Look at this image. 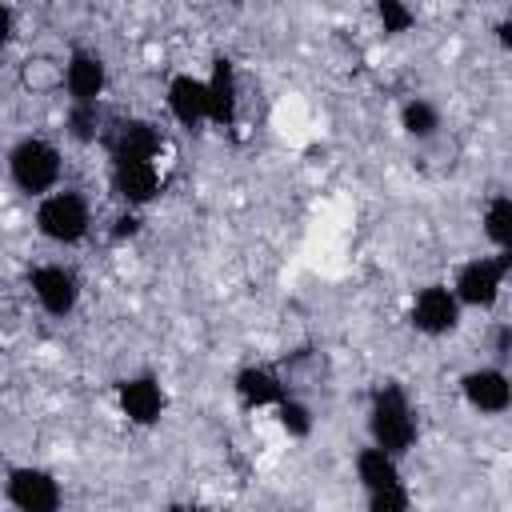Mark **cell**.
Listing matches in <instances>:
<instances>
[{
	"label": "cell",
	"instance_id": "cell-1",
	"mask_svg": "<svg viewBox=\"0 0 512 512\" xmlns=\"http://www.w3.org/2000/svg\"><path fill=\"white\" fill-rule=\"evenodd\" d=\"M368 436L376 448H384L388 456H404L416 448L420 424H416V408L408 400V392L396 380H384L372 388L368 396Z\"/></svg>",
	"mask_w": 512,
	"mask_h": 512
},
{
	"label": "cell",
	"instance_id": "cell-2",
	"mask_svg": "<svg viewBox=\"0 0 512 512\" xmlns=\"http://www.w3.org/2000/svg\"><path fill=\"white\" fill-rule=\"evenodd\" d=\"M60 148L44 136H20L12 148H8V180L24 192V196H48L56 192L60 184Z\"/></svg>",
	"mask_w": 512,
	"mask_h": 512
},
{
	"label": "cell",
	"instance_id": "cell-3",
	"mask_svg": "<svg viewBox=\"0 0 512 512\" xmlns=\"http://www.w3.org/2000/svg\"><path fill=\"white\" fill-rule=\"evenodd\" d=\"M36 232L48 244H60V248L80 244L92 232V208H88L84 192L56 188V192L40 196V204H36Z\"/></svg>",
	"mask_w": 512,
	"mask_h": 512
},
{
	"label": "cell",
	"instance_id": "cell-4",
	"mask_svg": "<svg viewBox=\"0 0 512 512\" xmlns=\"http://www.w3.org/2000/svg\"><path fill=\"white\" fill-rule=\"evenodd\" d=\"M508 268H512V252H492V256H472L456 268L452 276V296L460 308H492L504 292V280H508Z\"/></svg>",
	"mask_w": 512,
	"mask_h": 512
},
{
	"label": "cell",
	"instance_id": "cell-5",
	"mask_svg": "<svg viewBox=\"0 0 512 512\" xmlns=\"http://www.w3.org/2000/svg\"><path fill=\"white\" fill-rule=\"evenodd\" d=\"M4 500H8L12 512H60L64 492H60V480L48 468L16 464L4 476Z\"/></svg>",
	"mask_w": 512,
	"mask_h": 512
},
{
	"label": "cell",
	"instance_id": "cell-6",
	"mask_svg": "<svg viewBox=\"0 0 512 512\" xmlns=\"http://www.w3.org/2000/svg\"><path fill=\"white\" fill-rule=\"evenodd\" d=\"M60 88L68 92V104L72 108H100V96L108 88V64L96 48H84L76 44L68 56H64V68H60Z\"/></svg>",
	"mask_w": 512,
	"mask_h": 512
},
{
	"label": "cell",
	"instance_id": "cell-7",
	"mask_svg": "<svg viewBox=\"0 0 512 512\" xmlns=\"http://www.w3.org/2000/svg\"><path fill=\"white\" fill-rule=\"evenodd\" d=\"M28 288H32V296H36V304L48 312V316H56V320H64V316H72L76 312V304H80V276H76V268H68V264H36L32 272H28Z\"/></svg>",
	"mask_w": 512,
	"mask_h": 512
},
{
	"label": "cell",
	"instance_id": "cell-8",
	"mask_svg": "<svg viewBox=\"0 0 512 512\" xmlns=\"http://www.w3.org/2000/svg\"><path fill=\"white\" fill-rule=\"evenodd\" d=\"M460 316H464V308L456 304V296H452L448 284H424V288H416L412 308H408V324L420 336H448V332L460 328Z\"/></svg>",
	"mask_w": 512,
	"mask_h": 512
},
{
	"label": "cell",
	"instance_id": "cell-9",
	"mask_svg": "<svg viewBox=\"0 0 512 512\" xmlns=\"http://www.w3.org/2000/svg\"><path fill=\"white\" fill-rule=\"evenodd\" d=\"M116 408L128 424L136 428H152L160 424L164 408H168V396H164V384L152 376V372H132L116 384Z\"/></svg>",
	"mask_w": 512,
	"mask_h": 512
},
{
	"label": "cell",
	"instance_id": "cell-10",
	"mask_svg": "<svg viewBox=\"0 0 512 512\" xmlns=\"http://www.w3.org/2000/svg\"><path fill=\"white\" fill-rule=\"evenodd\" d=\"M460 396L480 416H504L512 404V380L500 364H480L460 376Z\"/></svg>",
	"mask_w": 512,
	"mask_h": 512
},
{
	"label": "cell",
	"instance_id": "cell-11",
	"mask_svg": "<svg viewBox=\"0 0 512 512\" xmlns=\"http://www.w3.org/2000/svg\"><path fill=\"white\" fill-rule=\"evenodd\" d=\"M104 144H108V156L112 164L116 160H156L160 148H164V136L152 120H140V116H128V120H116L108 132H104Z\"/></svg>",
	"mask_w": 512,
	"mask_h": 512
},
{
	"label": "cell",
	"instance_id": "cell-12",
	"mask_svg": "<svg viewBox=\"0 0 512 512\" xmlns=\"http://www.w3.org/2000/svg\"><path fill=\"white\" fill-rule=\"evenodd\" d=\"M112 192L128 212L148 208L160 196V168L156 160H116L112 164Z\"/></svg>",
	"mask_w": 512,
	"mask_h": 512
},
{
	"label": "cell",
	"instance_id": "cell-13",
	"mask_svg": "<svg viewBox=\"0 0 512 512\" xmlns=\"http://www.w3.org/2000/svg\"><path fill=\"white\" fill-rule=\"evenodd\" d=\"M204 96H208V124L232 128L240 112V76L228 56H216L208 76H204Z\"/></svg>",
	"mask_w": 512,
	"mask_h": 512
},
{
	"label": "cell",
	"instance_id": "cell-14",
	"mask_svg": "<svg viewBox=\"0 0 512 512\" xmlns=\"http://www.w3.org/2000/svg\"><path fill=\"white\" fill-rule=\"evenodd\" d=\"M164 104H168V116L180 124V128H200L208 124V96H204V76H192V72H176L168 76L164 84Z\"/></svg>",
	"mask_w": 512,
	"mask_h": 512
},
{
	"label": "cell",
	"instance_id": "cell-15",
	"mask_svg": "<svg viewBox=\"0 0 512 512\" xmlns=\"http://www.w3.org/2000/svg\"><path fill=\"white\" fill-rule=\"evenodd\" d=\"M232 392L244 408H276L288 396V384L280 380V372H272L268 364H244L232 376Z\"/></svg>",
	"mask_w": 512,
	"mask_h": 512
},
{
	"label": "cell",
	"instance_id": "cell-16",
	"mask_svg": "<svg viewBox=\"0 0 512 512\" xmlns=\"http://www.w3.org/2000/svg\"><path fill=\"white\" fill-rule=\"evenodd\" d=\"M356 480H360L364 492H380L388 484H400L404 472H400V460L396 456H388L384 448L368 444V448L356 452Z\"/></svg>",
	"mask_w": 512,
	"mask_h": 512
},
{
	"label": "cell",
	"instance_id": "cell-17",
	"mask_svg": "<svg viewBox=\"0 0 512 512\" xmlns=\"http://www.w3.org/2000/svg\"><path fill=\"white\" fill-rule=\"evenodd\" d=\"M400 128L408 140H432L440 132V108L428 96H408L400 104Z\"/></svg>",
	"mask_w": 512,
	"mask_h": 512
},
{
	"label": "cell",
	"instance_id": "cell-18",
	"mask_svg": "<svg viewBox=\"0 0 512 512\" xmlns=\"http://www.w3.org/2000/svg\"><path fill=\"white\" fill-rule=\"evenodd\" d=\"M480 224H484L488 244H492L496 252H508V248H512V196H508V192H496V196L484 204Z\"/></svg>",
	"mask_w": 512,
	"mask_h": 512
},
{
	"label": "cell",
	"instance_id": "cell-19",
	"mask_svg": "<svg viewBox=\"0 0 512 512\" xmlns=\"http://www.w3.org/2000/svg\"><path fill=\"white\" fill-rule=\"evenodd\" d=\"M276 424L292 436V440H304V436H312V428H316V416H312V408L304 404V400H296V396H284L280 404H276Z\"/></svg>",
	"mask_w": 512,
	"mask_h": 512
},
{
	"label": "cell",
	"instance_id": "cell-20",
	"mask_svg": "<svg viewBox=\"0 0 512 512\" xmlns=\"http://www.w3.org/2000/svg\"><path fill=\"white\" fill-rule=\"evenodd\" d=\"M364 504H368V512H412V492L400 480V484H388L380 492H364Z\"/></svg>",
	"mask_w": 512,
	"mask_h": 512
},
{
	"label": "cell",
	"instance_id": "cell-21",
	"mask_svg": "<svg viewBox=\"0 0 512 512\" xmlns=\"http://www.w3.org/2000/svg\"><path fill=\"white\" fill-rule=\"evenodd\" d=\"M376 20H380V28H384L388 36H400V32H408V28L416 24V12H412L404 0H380V4H376Z\"/></svg>",
	"mask_w": 512,
	"mask_h": 512
},
{
	"label": "cell",
	"instance_id": "cell-22",
	"mask_svg": "<svg viewBox=\"0 0 512 512\" xmlns=\"http://www.w3.org/2000/svg\"><path fill=\"white\" fill-rule=\"evenodd\" d=\"M100 108H72L68 104V136L72 140H80V144H88V140H96L100 136Z\"/></svg>",
	"mask_w": 512,
	"mask_h": 512
},
{
	"label": "cell",
	"instance_id": "cell-23",
	"mask_svg": "<svg viewBox=\"0 0 512 512\" xmlns=\"http://www.w3.org/2000/svg\"><path fill=\"white\" fill-rule=\"evenodd\" d=\"M136 232H140V216L136 212H120L116 228H112V240H124V236H136Z\"/></svg>",
	"mask_w": 512,
	"mask_h": 512
},
{
	"label": "cell",
	"instance_id": "cell-24",
	"mask_svg": "<svg viewBox=\"0 0 512 512\" xmlns=\"http://www.w3.org/2000/svg\"><path fill=\"white\" fill-rule=\"evenodd\" d=\"M508 348H512V328L500 324V328H496V340H492V352H496V364H500V368H504V360L512 356Z\"/></svg>",
	"mask_w": 512,
	"mask_h": 512
},
{
	"label": "cell",
	"instance_id": "cell-25",
	"mask_svg": "<svg viewBox=\"0 0 512 512\" xmlns=\"http://www.w3.org/2000/svg\"><path fill=\"white\" fill-rule=\"evenodd\" d=\"M12 36H16V12L8 4H0V52L12 44Z\"/></svg>",
	"mask_w": 512,
	"mask_h": 512
}]
</instances>
